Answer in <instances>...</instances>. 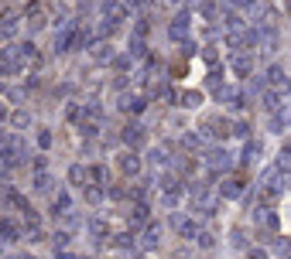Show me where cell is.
<instances>
[{
	"instance_id": "10",
	"label": "cell",
	"mask_w": 291,
	"mask_h": 259,
	"mask_svg": "<svg viewBox=\"0 0 291 259\" xmlns=\"http://www.w3.org/2000/svg\"><path fill=\"white\" fill-rule=\"evenodd\" d=\"M69 208H72V198H69L65 191H59L55 194V201H52V211H55V215H65Z\"/></svg>"
},
{
	"instance_id": "37",
	"label": "cell",
	"mask_w": 291,
	"mask_h": 259,
	"mask_svg": "<svg viewBox=\"0 0 291 259\" xmlns=\"http://www.w3.org/2000/svg\"><path fill=\"white\" fill-rule=\"evenodd\" d=\"M24 259H28V256H24Z\"/></svg>"
},
{
	"instance_id": "34",
	"label": "cell",
	"mask_w": 291,
	"mask_h": 259,
	"mask_svg": "<svg viewBox=\"0 0 291 259\" xmlns=\"http://www.w3.org/2000/svg\"><path fill=\"white\" fill-rule=\"evenodd\" d=\"M130 7H137V10H144V7H147V0H130Z\"/></svg>"
},
{
	"instance_id": "9",
	"label": "cell",
	"mask_w": 291,
	"mask_h": 259,
	"mask_svg": "<svg viewBox=\"0 0 291 259\" xmlns=\"http://www.w3.org/2000/svg\"><path fill=\"white\" fill-rule=\"evenodd\" d=\"M93 58H96V62H106V58L113 62L117 55H113V48H110L106 41H96V45H93Z\"/></svg>"
},
{
	"instance_id": "15",
	"label": "cell",
	"mask_w": 291,
	"mask_h": 259,
	"mask_svg": "<svg viewBox=\"0 0 291 259\" xmlns=\"http://www.w3.org/2000/svg\"><path fill=\"white\" fill-rule=\"evenodd\" d=\"M267 82H271V85H285V68H281V65H271V68H267Z\"/></svg>"
},
{
	"instance_id": "27",
	"label": "cell",
	"mask_w": 291,
	"mask_h": 259,
	"mask_svg": "<svg viewBox=\"0 0 291 259\" xmlns=\"http://www.w3.org/2000/svg\"><path fill=\"white\" fill-rule=\"evenodd\" d=\"M3 242H17V229L7 222V229H3Z\"/></svg>"
},
{
	"instance_id": "6",
	"label": "cell",
	"mask_w": 291,
	"mask_h": 259,
	"mask_svg": "<svg viewBox=\"0 0 291 259\" xmlns=\"http://www.w3.org/2000/svg\"><path fill=\"white\" fill-rule=\"evenodd\" d=\"M158 242H161V225H158V222H151V225H147V232L141 235V246H144V249H154Z\"/></svg>"
},
{
	"instance_id": "26",
	"label": "cell",
	"mask_w": 291,
	"mask_h": 259,
	"mask_svg": "<svg viewBox=\"0 0 291 259\" xmlns=\"http://www.w3.org/2000/svg\"><path fill=\"white\" fill-rule=\"evenodd\" d=\"M89 232H93V235H106V225H103L99 218H93V222H89Z\"/></svg>"
},
{
	"instance_id": "7",
	"label": "cell",
	"mask_w": 291,
	"mask_h": 259,
	"mask_svg": "<svg viewBox=\"0 0 291 259\" xmlns=\"http://www.w3.org/2000/svg\"><path fill=\"white\" fill-rule=\"evenodd\" d=\"M103 14H106V17H110V21H113V24H117V21H124V17H127V10H124V7H120V3H117V0H103Z\"/></svg>"
},
{
	"instance_id": "29",
	"label": "cell",
	"mask_w": 291,
	"mask_h": 259,
	"mask_svg": "<svg viewBox=\"0 0 291 259\" xmlns=\"http://www.w3.org/2000/svg\"><path fill=\"white\" fill-rule=\"evenodd\" d=\"M55 246L65 249V246H69V235H65V232H55Z\"/></svg>"
},
{
	"instance_id": "18",
	"label": "cell",
	"mask_w": 291,
	"mask_h": 259,
	"mask_svg": "<svg viewBox=\"0 0 291 259\" xmlns=\"http://www.w3.org/2000/svg\"><path fill=\"white\" fill-rule=\"evenodd\" d=\"M10 123H14V127H17V130H24V127H28V123H31V116H28L24 109H17V113L10 116Z\"/></svg>"
},
{
	"instance_id": "36",
	"label": "cell",
	"mask_w": 291,
	"mask_h": 259,
	"mask_svg": "<svg viewBox=\"0 0 291 259\" xmlns=\"http://www.w3.org/2000/svg\"><path fill=\"white\" fill-rule=\"evenodd\" d=\"M171 3H182V0H171Z\"/></svg>"
},
{
	"instance_id": "33",
	"label": "cell",
	"mask_w": 291,
	"mask_h": 259,
	"mask_svg": "<svg viewBox=\"0 0 291 259\" xmlns=\"http://www.w3.org/2000/svg\"><path fill=\"white\" fill-rule=\"evenodd\" d=\"M247 259H267V253H264V249H250V253H247Z\"/></svg>"
},
{
	"instance_id": "35",
	"label": "cell",
	"mask_w": 291,
	"mask_h": 259,
	"mask_svg": "<svg viewBox=\"0 0 291 259\" xmlns=\"http://www.w3.org/2000/svg\"><path fill=\"white\" fill-rule=\"evenodd\" d=\"M59 259H75L72 253H65V249H59Z\"/></svg>"
},
{
	"instance_id": "12",
	"label": "cell",
	"mask_w": 291,
	"mask_h": 259,
	"mask_svg": "<svg viewBox=\"0 0 291 259\" xmlns=\"http://www.w3.org/2000/svg\"><path fill=\"white\" fill-rule=\"evenodd\" d=\"M219 191H223V198H240L243 184H240L236 178H229V181H223V188H219Z\"/></svg>"
},
{
	"instance_id": "20",
	"label": "cell",
	"mask_w": 291,
	"mask_h": 259,
	"mask_svg": "<svg viewBox=\"0 0 291 259\" xmlns=\"http://www.w3.org/2000/svg\"><path fill=\"white\" fill-rule=\"evenodd\" d=\"M195 242H199V249H213V242H216V239H213V232H199V235H195Z\"/></svg>"
},
{
	"instance_id": "13",
	"label": "cell",
	"mask_w": 291,
	"mask_h": 259,
	"mask_svg": "<svg viewBox=\"0 0 291 259\" xmlns=\"http://www.w3.org/2000/svg\"><path fill=\"white\" fill-rule=\"evenodd\" d=\"M69 181H72V184H86V181H89V171H86L82 164H72V167H69Z\"/></svg>"
},
{
	"instance_id": "17",
	"label": "cell",
	"mask_w": 291,
	"mask_h": 259,
	"mask_svg": "<svg viewBox=\"0 0 291 259\" xmlns=\"http://www.w3.org/2000/svg\"><path fill=\"white\" fill-rule=\"evenodd\" d=\"M144 52H147L144 38H137V34H134V38H130V55H134V58H137V55H144Z\"/></svg>"
},
{
	"instance_id": "11",
	"label": "cell",
	"mask_w": 291,
	"mask_h": 259,
	"mask_svg": "<svg viewBox=\"0 0 291 259\" xmlns=\"http://www.w3.org/2000/svg\"><path fill=\"white\" fill-rule=\"evenodd\" d=\"M202 103V92H178V106H185V109H195Z\"/></svg>"
},
{
	"instance_id": "24",
	"label": "cell",
	"mask_w": 291,
	"mask_h": 259,
	"mask_svg": "<svg viewBox=\"0 0 291 259\" xmlns=\"http://www.w3.org/2000/svg\"><path fill=\"white\" fill-rule=\"evenodd\" d=\"M86 201H89V205H99V201H103V191H99V188H89V191H86Z\"/></svg>"
},
{
	"instance_id": "30",
	"label": "cell",
	"mask_w": 291,
	"mask_h": 259,
	"mask_svg": "<svg viewBox=\"0 0 291 259\" xmlns=\"http://www.w3.org/2000/svg\"><path fill=\"white\" fill-rule=\"evenodd\" d=\"M274 249H278V253H291V242H288V239H278Z\"/></svg>"
},
{
	"instance_id": "4",
	"label": "cell",
	"mask_w": 291,
	"mask_h": 259,
	"mask_svg": "<svg viewBox=\"0 0 291 259\" xmlns=\"http://www.w3.org/2000/svg\"><path fill=\"white\" fill-rule=\"evenodd\" d=\"M117 167H120L127 178H137V174H141V160H137V154H124V157L117 160Z\"/></svg>"
},
{
	"instance_id": "31",
	"label": "cell",
	"mask_w": 291,
	"mask_h": 259,
	"mask_svg": "<svg viewBox=\"0 0 291 259\" xmlns=\"http://www.w3.org/2000/svg\"><path fill=\"white\" fill-rule=\"evenodd\" d=\"M89 178L99 184V181H103V167H89Z\"/></svg>"
},
{
	"instance_id": "3",
	"label": "cell",
	"mask_w": 291,
	"mask_h": 259,
	"mask_svg": "<svg viewBox=\"0 0 291 259\" xmlns=\"http://www.w3.org/2000/svg\"><path fill=\"white\" fill-rule=\"evenodd\" d=\"M171 229H178L185 239H192V235H199V225L192 222V218H185V215H171Z\"/></svg>"
},
{
	"instance_id": "16",
	"label": "cell",
	"mask_w": 291,
	"mask_h": 259,
	"mask_svg": "<svg viewBox=\"0 0 291 259\" xmlns=\"http://www.w3.org/2000/svg\"><path fill=\"white\" fill-rule=\"evenodd\" d=\"M34 188H38V191H52V178H48L45 171H38V178H34Z\"/></svg>"
},
{
	"instance_id": "21",
	"label": "cell",
	"mask_w": 291,
	"mask_h": 259,
	"mask_svg": "<svg viewBox=\"0 0 291 259\" xmlns=\"http://www.w3.org/2000/svg\"><path fill=\"white\" fill-rule=\"evenodd\" d=\"M130 58H134V55H117V58H113V68H117V72H127V68H130Z\"/></svg>"
},
{
	"instance_id": "1",
	"label": "cell",
	"mask_w": 291,
	"mask_h": 259,
	"mask_svg": "<svg viewBox=\"0 0 291 259\" xmlns=\"http://www.w3.org/2000/svg\"><path fill=\"white\" fill-rule=\"evenodd\" d=\"M206 164H209V171H229V154L223 150V147H213L209 154H206Z\"/></svg>"
},
{
	"instance_id": "2",
	"label": "cell",
	"mask_w": 291,
	"mask_h": 259,
	"mask_svg": "<svg viewBox=\"0 0 291 259\" xmlns=\"http://www.w3.org/2000/svg\"><path fill=\"white\" fill-rule=\"evenodd\" d=\"M120 140H124L127 147H141V143H144V127H141V123H127L124 133H120Z\"/></svg>"
},
{
	"instance_id": "25",
	"label": "cell",
	"mask_w": 291,
	"mask_h": 259,
	"mask_svg": "<svg viewBox=\"0 0 291 259\" xmlns=\"http://www.w3.org/2000/svg\"><path fill=\"white\" fill-rule=\"evenodd\" d=\"M151 160H154L158 167H161V164H171V157H168L164 150H154V154H151Z\"/></svg>"
},
{
	"instance_id": "14",
	"label": "cell",
	"mask_w": 291,
	"mask_h": 259,
	"mask_svg": "<svg viewBox=\"0 0 291 259\" xmlns=\"http://www.w3.org/2000/svg\"><path fill=\"white\" fill-rule=\"evenodd\" d=\"M274 167H278V171H281L285 178L291 174V143L285 147V150H281V157H278V164H274Z\"/></svg>"
},
{
	"instance_id": "8",
	"label": "cell",
	"mask_w": 291,
	"mask_h": 259,
	"mask_svg": "<svg viewBox=\"0 0 291 259\" xmlns=\"http://www.w3.org/2000/svg\"><path fill=\"white\" fill-rule=\"evenodd\" d=\"M250 68H254V58H250V55H243V52H240V55L233 58V72H236V75H243V78H247V75H250Z\"/></svg>"
},
{
	"instance_id": "32",
	"label": "cell",
	"mask_w": 291,
	"mask_h": 259,
	"mask_svg": "<svg viewBox=\"0 0 291 259\" xmlns=\"http://www.w3.org/2000/svg\"><path fill=\"white\" fill-rule=\"evenodd\" d=\"M65 116H69L72 123H75V120H79V106H75V103H72V106H69V109H65Z\"/></svg>"
},
{
	"instance_id": "22",
	"label": "cell",
	"mask_w": 291,
	"mask_h": 259,
	"mask_svg": "<svg viewBox=\"0 0 291 259\" xmlns=\"http://www.w3.org/2000/svg\"><path fill=\"white\" fill-rule=\"evenodd\" d=\"M38 147H41V150L52 147V130H38Z\"/></svg>"
},
{
	"instance_id": "19",
	"label": "cell",
	"mask_w": 291,
	"mask_h": 259,
	"mask_svg": "<svg viewBox=\"0 0 291 259\" xmlns=\"http://www.w3.org/2000/svg\"><path fill=\"white\" fill-rule=\"evenodd\" d=\"M144 222H147V208H144V205H137L134 215H130V225H144Z\"/></svg>"
},
{
	"instance_id": "23",
	"label": "cell",
	"mask_w": 291,
	"mask_h": 259,
	"mask_svg": "<svg viewBox=\"0 0 291 259\" xmlns=\"http://www.w3.org/2000/svg\"><path fill=\"white\" fill-rule=\"evenodd\" d=\"M113 246H117V249H130L134 242H130V235L124 232V235H113Z\"/></svg>"
},
{
	"instance_id": "5",
	"label": "cell",
	"mask_w": 291,
	"mask_h": 259,
	"mask_svg": "<svg viewBox=\"0 0 291 259\" xmlns=\"http://www.w3.org/2000/svg\"><path fill=\"white\" fill-rule=\"evenodd\" d=\"M168 34H171L175 41H185V34H189V14H178V17L171 21V27H168Z\"/></svg>"
},
{
	"instance_id": "28",
	"label": "cell",
	"mask_w": 291,
	"mask_h": 259,
	"mask_svg": "<svg viewBox=\"0 0 291 259\" xmlns=\"http://www.w3.org/2000/svg\"><path fill=\"white\" fill-rule=\"evenodd\" d=\"M233 133H236V136H243V140H247V133H250V123H236V127H233Z\"/></svg>"
}]
</instances>
